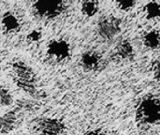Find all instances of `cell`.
I'll return each mask as SVG.
<instances>
[{
  "instance_id": "9",
  "label": "cell",
  "mask_w": 160,
  "mask_h": 135,
  "mask_svg": "<svg viewBox=\"0 0 160 135\" xmlns=\"http://www.w3.org/2000/svg\"><path fill=\"white\" fill-rule=\"evenodd\" d=\"M18 123V116L15 111H10L0 116V133L9 134L15 129Z\"/></svg>"
},
{
  "instance_id": "4",
  "label": "cell",
  "mask_w": 160,
  "mask_h": 135,
  "mask_svg": "<svg viewBox=\"0 0 160 135\" xmlns=\"http://www.w3.org/2000/svg\"><path fill=\"white\" fill-rule=\"evenodd\" d=\"M65 129L64 122L56 117H41L34 126L36 135H62Z\"/></svg>"
},
{
  "instance_id": "7",
  "label": "cell",
  "mask_w": 160,
  "mask_h": 135,
  "mask_svg": "<svg viewBox=\"0 0 160 135\" xmlns=\"http://www.w3.org/2000/svg\"><path fill=\"white\" fill-rule=\"evenodd\" d=\"M80 65L87 72H97L103 66V57L96 51H87L81 55Z\"/></svg>"
},
{
  "instance_id": "6",
  "label": "cell",
  "mask_w": 160,
  "mask_h": 135,
  "mask_svg": "<svg viewBox=\"0 0 160 135\" xmlns=\"http://www.w3.org/2000/svg\"><path fill=\"white\" fill-rule=\"evenodd\" d=\"M46 54L53 61L60 63L71 57V46L68 41L61 39L51 40L46 48Z\"/></svg>"
},
{
  "instance_id": "10",
  "label": "cell",
  "mask_w": 160,
  "mask_h": 135,
  "mask_svg": "<svg viewBox=\"0 0 160 135\" xmlns=\"http://www.w3.org/2000/svg\"><path fill=\"white\" fill-rule=\"evenodd\" d=\"M134 54V48L129 40H122L116 48L115 55L121 60H127L132 58Z\"/></svg>"
},
{
  "instance_id": "15",
  "label": "cell",
  "mask_w": 160,
  "mask_h": 135,
  "mask_svg": "<svg viewBox=\"0 0 160 135\" xmlns=\"http://www.w3.org/2000/svg\"><path fill=\"white\" fill-rule=\"evenodd\" d=\"M137 2L136 1H131V0H123V1H117L116 5L117 8L122 12H129L132 9L135 8Z\"/></svg>"
},
{
  "instance_id": "14",
  "label": "cell",
  "mask_w": 160,
  "mask_h": 135,
  "mask_svg": "<svg viewBox=\"0 0 160 135\" xmlns=\"http://www.w3.org/2000/svg\"><path fill=\"white\" fill-rule=\"evenodd\" d=\"M14 102L13 96L11 90L5 86L0 87V105L3 107H9Z\"/></svg>"
},
{
  "instance_id": "17",
  "label": "cell",
  "mask_w": 160,
  "mask_h": 135,
  "mask_svg": "<svg viewBox=\"0 0 160 135\" xmlns=\"http://www.w3.org/2000/svg\"><path fill=\"white\" fill-rule=\"evenodd\" d=\"M85 135H108V134L102 129L95 128V129H91V130L87 131L85 133Z\"/></svg>"
},
{
  "instance_id": "3",
  "label": "cell",
  "mask_w": 160,
  "mask_h": 135,
  "mask_svg": "<svg viewBox=\"0 0 160 135\" xmlns=\"http://www.w3.org/2000/svg\"><path fill=\"white\" fill-rule=\"evenodd\" d=\"M68 8L67 1H36L33 4L35 15L43 20H53L60 16Z\"/></svg>"
},
{
  "instance_id": "11",
  "label": "cell",
  "mask_w": 160,
  "mask_h": 135,
  "mask_svg": "<svg viewBox=\"0 0 160 135\" xmlns=\"http://www.w3.org/2000/svg\"><path fill=\"white\" fill-rule=\"evenodd\" d=\"M100 9V3L95 0H86L81 4V12L87 17H93Z\"/></svg>"
},
{
  "instance_id": "18",
  "label": "cell",
  "mask_w": 160,
  "mask_h": 135,
  "mask_svg": "<svg viewBox=\"0 0 160 135\" xmlns=\"http://www.w3.org/2000/svg\"><path fill=\"white\" fill-rule=\"evenodd\" d=\"M154 73H155L156 77L160 80V59L156 62V65H155V70H154Z\"/></svg>"
},
{
  "instance_id": "12",
  "label": "cell",
  "mask_w": 160,
  "mask_h": 135,
  "mask_svg": "<svg viewBox=\"0 0 160 135\" xmlns=\"http://www.w3.org/2000/svg\"><path fill=\"white\" fill-rule=\"evenodd\" d=\"M143 41L146 47L156 49L160 46V33L156 30H151L144 35Z\"/></svg>"
},
{
  "instance_id": "5",
  "label": "cell",
  "mask_w": 160,
  "mask_h": 135,
  "mask_svg": "<svg viewBox=\"0 0 160 135\" xmlns=\"http://www.w3.org/2000/svg\"><path fill=\"white\" fill-rule=\"evenodd\" d=\"M121 30L122 22L115 16H105L101 18L97 24L98 35L106 40L114 39L120 34Z\"/></svg>"
},
{
  "instance_id": "16",
  "label": "cell",
  "mask_w": 160,
  "mask_h": 135,
  "mask_svg": "<svg viewBox=\"0 0 160 135\" xmlns=\"http://www.w3.org/2000/svg\"><path fill=\"white\" fill-rule=\"evenodd\" d=\"M42 32L40 30H37V29H33L32 31H30L28 36H27V39L30 41V42H38L41 40L42 39Z\"/></svg>"
},
{
  "instance_id": "1",
  "label": "cell",
  "mask_w": 160,
  "mask_h": 135,
  "mask_svg": "<svg viewBox=\"0 0 160 135\" xmlns=\"http://www.w3.org/2000/svg\"><path fill=\"white\" fill-rule=\"evenodd\" d=\"M12 73L18 88L32 97L38 93L36 73L28 63L22 60L15 61L12 64Z\"/></svg>"
},
{
  "instance_id": "2",
  "label": "cell",
  "mask_w": 160,
  "mask_h": 135,
  "mask_svg": "<svg viewBox=\"0 0 160 135\" xmlns=\"http://www.w3.org/2000/svg\"><path fill=\"white\" fill-rule=\"evenodd\" d=\"M136 120L140 125L160 124V99L154 96L143 98L137 106Z\"/></svg>"
},
{
  "instance_id": "8",
  "label": "cell",
  "mask_w": 160,
  "mask_h": 135,
  "mask_svg": "<svg viewBox=\"0 0 160 135\" xmlns=\"http://www.w3.org/2000/svg\"><path fill=\"white\" fill-rule=\"evenodd\" d=\"M1 26L6 34H15L21 29V23L18 17L12 12H5L1 17Z\"/></svg>"
},
{
  "instance_id": "13",
  "label": "cell",
  "mask_w": 160,
  "mask_h": 135,
  "mask_svg": "<svg viewBox=\"0 0 160 135\" xmlns=\"http://www.w3.org/2000/svg\"><path fill=\"white\" fill-rule=\"evenodd\" d=\"M146 17L150 20L160 18V4L158 2H149L145 6Z\"/></svg>"
}]
</instances>
